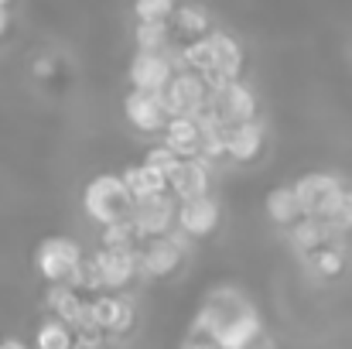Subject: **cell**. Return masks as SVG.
I'll list each match as a JSON object with an SVG mask.
<instances>
[{
  "label": "cell",
  "mask_w": 352,
  "mask_h": 349,
  "mask_svg": "<svg viewBox=\"0 0 352 349\" xmlns=\"http://www.w3.org/2000/svg\"><path fill=\"white\" fill-rule=\"evenodd\" d=\"M192 329L206 332L219 349H246L263 336V319L236 288H219L202 302Z\"/></svg>",
  "instance_id": "1"
},
{
  "label": "cell",
  "mask_w": 352,
  "mask_h": 349,
  "mask_svg": "<svg viewBox=\"0 0 352 349\" xmlns=\"http://www.w3.org/2000/svg\"><path fill=\"white\" fill-rule=\"evenodd\" d=\"M130 206H133V199L126 195L120 175H96L82 192V209L100 230L113 226V223H126Z\"/></svg>",
  "instance_id": "2"
},
{
  "label": "cell",
  "mask_w": 352,
  "mask_h": 349,
  "mask_svg": "<svg viewBox=\"0 0 352 349\" xmlns=\"http://www.w3.org/2000/svg\"><path fill=\"white\" fill-rule=\"evenodd\" d=\"M82 260H86V253H82L79 240H72V236H45L34 250V267L48 284H65Z\"/></svg>",
  "instance_id": "3"
},
{
  "label": "cell",
  "mask_w": 352,
  "mask_h": 349,
  "mask_svg": "<svg viewBox=\"0 0 352 349\" xmlns=\"http://www.w3.org/2000/svg\"><path fill=\"white\" fill-rule=\"evenodd\" d=\"M346 192V185L329 175V171H308L294 182V195H298V206H301V216L305 220H325L332 213V206L339 202V195Z\"/></svg>",
  "instance_id": "4"
},
{
  "label": "cell",
  "mask_w": 352,
  "mask_h": 349,
  "mask_svg": "<svg viewBox=\"0 0 352 349\" xmlns=\"http://www.w3.org/2000/svg\"><path fill=\"white\" fill-rule=\"evenodd\" d=\"M175 216H178V202L171 192H161V195H151V199H140L130 206V216L126 223L133 226L137 240H154V236H168L175 230Z\"/></svg>",
  "instance_id": "5"
},
{
  "label": "cell",
  "mask_w": 352,
  "mask_h": 349,
  "mask_svg": "<svg viewBox=\"0 0 352 349\" xmlns=\"http://www.w3.org/2000/svg\"><path fill=\"white\" fill-rule=\"evenodd\" d=\"M206 110L219 127H239L256 120V96L246 83H226L216 93H209Z\"/></svg>",
  "instance_id": "6"
},
{
  "label": "cell",
  "mask_w": 352,
  "mask_h": 349,
  "mask_svg": "<svg viewBox=\"0 0 352 349\" xmlns=\"http://www.w3.org/2000/svg\"><path fill=\"white\" fill-rule=\"evenodd\" d=\"M182 257H185V236L171 230L168 236H154L137 246V271L147 277H168L178 271Z\"/></svg>",
  "instance_id": "7"
},
{
  "label": "cell",
  "mask_w": 352,
  "mask_h": 349,
  "mask_svg": "<svg viewBox=\"0 0 352 349\" xmlns=\"http://www.w3.org/2000/svg\"><path fill=\"white\" fill-rule=\"evenodd\" d=\"M209 45H212V72L202 76L206 89L216 93L219 86L226 83H239V72H243V45L236 41L233 34L226 31H212L209 34Z\"/></svg>",
  "instance_id": "8"
},
{
  "label": "cell",
  "mask_w": 352,
  "mask_h": 349,
  "mask_svg": "<svg viewBox=\"0 0 352 349\" xmlns=\"http://www.w3.org/2000/svg\"><path fill=\"white\" fill-rule=\"evenodd\" d=\"M164 103H168L171 116H202L206 103H209V89H206L202 76L175 72L168 89H164Z\"/></svg>",
  "instance_id": "9"
},
{
  "label": "cell",
  "mask_w": 352,
  "mask_h": 349,
  "mask_svg": "<svg viewBox=\"0 0 352 349\" xmlns=\"http://www.w3.org/2000/svg\"><path fill=\"white\" fill-rule=\"evenodd\" d=\"M89 267L100 281V291L103 295H117L123 288L133 284L137 277V253H107V250H96L89 257Z\"/></svg>",
  "instance_id": "10"
},
{
  "label": "cell",
  "mask_w": 352,
  "mask_h": 349,
  "mask_svg": "<svg viewBox=\"0 0 352 349\" xmlns=\"http://www.w3.org/2000/svg\"><path fill=\"white\" fill-rule=\"evenodd\" d=\"M123 114L144 134H164V127L171 120L164 93H137V89H130L126 100H123Z\"/></svg>",
  "instance_id": "11"
},
{
  "label": "cell",
  "mask_w": 352,
  "mask_h": 349,
  "mask_svg": "<svg viewBox=\"0 0 352 349\" xmlns=\"http://www.w3.org/2000/svg\"><path fill=\"white\" fill-rule=\"evenodd\" d=\"M219 220H223V209L212 195H202V199H192V202H178V216H175V230L182 236H192V240H202V236H212L219 230Z\"/></svg>",
  "instance_id": "12"
},
{
  "label": "cell",
  "mask_w": 352,
  "mask_h": 349,
  "mask_svg": "<svg viewBox=\"0 0 352 349\" xmlns=\"http://www.w3.org/2000/svg\"><path fill=\"white\" fill-rule=\"evenodd\" d=\"M209 178H212V168L202 158H182L175 171L168 175V192L175 195V202H192V199L209 195Z\"/></svg>",
  "instance_id": "13"
},
{
  "label": "cell",
  "mask_w": 352,
  "mask_h": 349,
  "mask_svg": "<svg viewBox=\"0 0 352 349\" xmlns=\"http://www.w3.org/2000/svg\"><path fill=\"white\" fill-rule=\"evenodd\" d=\"M175 69L168 62V55H154V52H137L130 59V86L137 93H164L171 83Z\"/></svg>",
  "instance_id": "14"
},
{
  "label": "cell",
  "mask_w": 352,
  "mask_h": 349,
  "mask_svg": "<svg viewBox=\"0 0 352 349\" xmlns=\"http://www.w3.org/2000/svg\"><path fill=\"white\" fill-rule=\"evenodd\" d=\"M89 308H93V319H96V326L103 332L123 336L133 326V305L126 298H120V295H103L100 291V295L89 298Z\"/></svg>",
  "instance_id": "15"
},
{
  "label": "cell",
  "mask_w": 352,
  "mask_h": 349,
  "mask_svg": "<svg viewBox=\"0 0 352 349\" xmlns=\"http://www.w3.org/2000/svg\"><path fill=\"white\" fill-rule=\"evenodd\" d=\"M171 34L178 45H192V41H202L212 34V24H209V14L199 7V3H185V7H175L171 14Z\"/></svg>",
  "instance_id": "16"
},
{
  "label": "cell",
  "mask_w": 352,
  "mask_h": 349,
  "mask_svg": "<svg viewBox=\"0 0 352 349\" xmlns=\"http://www.w3.org/2000/svg\"><path fill=\"white\" fill-rule=\"evenodd\" d=\"M260 151H263V123L260 120H250V123H239V127H226V158L230 161L246 165Z\"/></svg>",
  "instance_id": "17"
},
{
  "label": "cell",
  "mask_w": 352,
  "mask_h": 349,
  "mask_svg": "<svg viewBox=\"0 0 352 349\" xmlns=\"http://www.w3.org/2000/svg\"><path fill=\"white\" fill-rule=\"evenodd\" d=\"M161 144L178 158H199V120L195 116H171Z\"/></svg>",
  "instance_id": "18"
},
{
  "label": "cell",
  "mask_w": 352,
  "mask_h": 349,
  "mask_svg": "<svg viewBox=\"0 0 352 349\" xmlns=\"http://www.w3.org/2000/svg\"><path fill=\"white\" fill-rule=\"evenodd\" d=\"M86 302L89 298H82L76 288H69V284H48V295H45V305L52 308V319H58L62 326H76L79 322V315L86 312Z\"/></svg>",
  "instance_id": "19"
},
{
  "label": "cell",
  "mask_w": 352,
  "mask_h": 349,
  "mask_svg": "<svg viewBox=\"0 0 352 349\" xmlns=\"http://www.w3.org/2000/svg\"><path fill=\"white\" fill-rule=\"evenodd\" d=\"M120 182H123V189H126V195H130L133 202L168 192V182H164L157 171H151L147 165H130V168L120 175Z\"/></svg>",
  "instance_id": "20"
},
{
  "label": "cell",
  "mask_w": 352,
  "mask_h": 349,
  "mask_svg": "<svg viewBox=\"0 0 352 349\" xmlns=\"http://www.w3.org/2000/svg\"><path fill=\"white\" fill-rule=\"evenodd\" d=\"M339 236H332L325 223H318V220H298L294 226H291V246L301 253V257H311L315 250H322V246H332Z\"/></svg>",
  "instance_id": "21"
},
{
  "label": "cell",
  "mask_w": 352,
  "mask_h": 349,
  "mask_svg": "<svg viewBox=\"0 0 352 349\" xmlns=\"http://www.w3.org/2000/svg\"><path fill=\"white\" fill-rule=\"evenodd\" d=\"M267 216L284 230H291L298 220H305L301 206H298V195H294V185H277V189L267 192Z\"/></svg>",
  "instance_id": "22"
},
{
  "label": "cell",
  "mask_w": 352,
  "mask_h": 349,
  "mask_svg": "<svg viewBox=\"0 0 352 349\" xmlns=\"http://www.w3.org/2000/svg\"><path fill=\"white\" fill-rule=\"evenodd\" d=\"M133 41H137V52H168L175 45V34H171V24L168 21H137L133 28Z\"/></svg>",
  "instance_id": "23"
},
{
  "label": "cell",
  "mask_w": 352,
  "mask_h": 349,
  "mask_svg": "<svg viewBox=\"0 0 352 349\" xmlns=\"http://www.w3.org/2000/svg\"><path fill=\"white\" fill-rule=\"evenodd\" d=\"M140 240L130 223H113V226H103L100 230V250L107 253H137Z\"/></svg>",
  "instance_id": "24"
},
{
  "label": "cell",
  "mask_w": 352,
  "mask_h": 349,
  "mask_svg": "<svg viewBox=\"0 0 352 349\" xmlns=\"http://www.w3.org/2000/svg\"><path fill=\"white\" fill-rule=\"evenodd\" d=\"M72 346H76V336L58 319H45L34 329V349H72Z\"/></svg>",
  "instance_id": "25"
},
{
  "label": "cell",
  "mask_w": 352,
  "mask_h": 349,
  "mask_svg": "<svg viewBox=\"0 0 352 349\" xmlns=\"http://www.w3.org/2000/svg\"><path fill=\"white\" fill-rule=\"evenodd\" d=\"M322 223L329 226L332 236H346V233H352V192L349 189L339 195V202L332 206V213H329Z\"/></svg>",
  "instance_id": "26"
},
{
  "label": "cell",
  "mask_w": 352,
  "mask_h": 349,
  "mask_svg": "<svg viewBox=\"0 0 352 349\" xmlns=\"http://www.w3.org/2000/svg\"><path fill=\"white\" fill-rule=\"evenodd\" d=\"M308 260H311V267H315L318 274L332 277V274H339V271H342V264H346V253L339 250V243H332V246H322V250H315Z\"/></svg>",
  "instance_id": "27"
},
{
  "label": "cell",
  "mask_w": 352,
  "mask_h": 349,
  "mask_svg": "<svg viewBox=\"0 0 352 349\" xmlns=\"http://www.w3.org/2000/svg\"><path fill=\"white\" fill-rule=\"evenodd\" d=\"M178 161H182V158H178V154H171L164 144H154V147L144 154V161H140V165H147L151 171H157V175L168 182V175L175 171V165H178Z\"/></svg>",
  "instance_id": "28"
},
{
  "label": "cell",
  "mask_w": 352,
  "mask_h": 349,
  "mask_svg": "<svg viewBox=\"0 0 352 349\" xmlns=\"http://www.w3.org/2000/svg\"><path fill=\"white\" fill-rule=\"evenodd\" d=\"M133 14H137V21H171L175 3H168V0H140V3H133Z\"/></svg>",
  "instance_id": "29"
},
{
  "label": "cell",
  "mask_w": 352,
  "mask_h": 349,
  "mask_svg": "<svg viewBox=\"0 0 352 349\" xmlns=\"http://www.w3.org/2000/svg\"><path fill=\"white\" fill-rule=\"evenodd\" d=\"M182 349H219L206 332H199V329H188L185 332V339H182Z\"/></svg>",
  "instance_id": "30"
},
{
  "label": "cell",
  "mask_w": 352,
  "mask_h": 349,
  "mask_svg": "<svg viewBox=\"0 0 352 349\" xmlns=\"http://www.w3.org/2000/svg\"><path fill=\"white\" fill-rule=\"evenodd\" d=\"M72 349H107V346H103V339H76Z\"/></svg>",
  "instance_id": "31"
},
{
  "label": "cell",
  "mask_w": 352,
  "mask_h": 349,
  "mask_svg": "<svg viewBox=\"0 0 352 349\" xmlns=\"http://www.w3.org/2000/svg\"><path fill=\"white\" fill-rule=\"evenodd\" d=\"M7 28H10V10H7V3H0V38L7 34Z\"/></svg>",
  "instance_id": "32"
},
{
  "label": "cell",
  "mask_w": 352,
  "mask_h": 349,
  "mask_svg": "<svg viewBox=\"0 0 352 349\" xmlns=\"http://www.w3.org/2000/svg\"><path fill=\"white\" fill-rule=\"evenodd\" d=\"M0 349H28L21 339H0Z\"/></svg>",
  "instance_id": "33"
}]
</instances>
